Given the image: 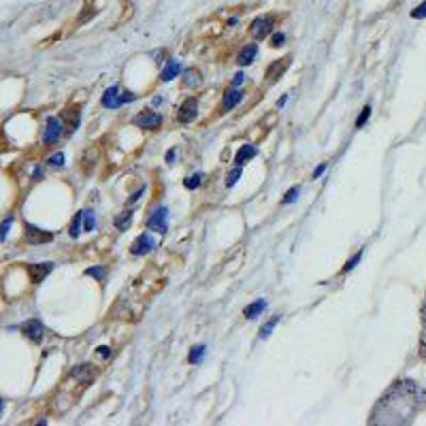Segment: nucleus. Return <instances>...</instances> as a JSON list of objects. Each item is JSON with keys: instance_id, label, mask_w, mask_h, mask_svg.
Returning <instances> with one entry per match:
<instances>
[{"instance_id": "15", "label": "nucleus", "mask_w": 426, "mask_h": 426, "mask_svg": "<svg viewBox=\"0 0 426 426\" xmlns=\"http://www.w3.org/2000/svg\"><path fill=\"white\" fill-rule=\"evenodd\" d=\"M254 156H256V147H254V145H249V143L243 145V147L237 151V156H235V164H237V166H243L245 162H247L249 158H254Z\"/></svg>"}, {"instance_id": "41", "label": "nucleus", "mask_w": 426, "mask_h": 426, "mask_svg": "<svg viewBox=\"0 0 426 426\" xmlns=\"http://www.w3.org/2000/svg\"><path fill=\"white\" fill-rule=\"evenodd\" d=\"M2 407H4V403H2V401H0V413H2Z\"/></svg>"}, {"instance_id": "10", "label": "nucleus", "mask_w": 426, "mask_h": 426, "mask_svg": "<svg viewBox=\"0 0 426 426\" xmlns=\"http://www.w3.org/2000/svg\"><path fill=\"white\" fill-rule=\"evenodd\" d=\"M151 247H154V241H151V237L147 235V232H143V235H139L137 239H134L130 252H132L134 256H143V254L151 252Z\"/></svg>"}, {"instance_id": "3", "label": "nucleus", "mask_w": 426, "mask_h": 426, "mask_svg": "<svg viewBox=\"0 0 426 426\" xmlns=\"http://www.w3.org/2000/svg\"><path fill=\"white\" fill-rule=\"evenodd\" d=\"M134 124H137L139 128L156 130V128H160V124H162V115L154 113V111H143V113H139L137 118H134Z\"/></svg>"}, {"instance_id": "14", "label": "nucleus", "mask_w": 426, "mask_h": 426, "mask_svg": "<svg viewBox=\"0 0 426 426\" xmlns=\"http://www.w3.org/2000/svg\"><path fill=\"white\" fill-rule=\"evenodd\" d=\"M241 98H243V92H239L237 87H230V90L224 94V101H222V111H230V109H235L237 104L241 102Z\"/></svg>"}, {"instance_id": "36", "label": "nucleus", "mask_w": 426, "mask_h": 426, "mask_svg": "<svg viewBox=\"0 0 426 426\" xmlns=\"http://www.w3.org/2000/svg\"><path fill=\"white\" fill-rule=\"evenodd\" d=\"M243 79H245V75H243V73H237V75H235V81H232V87L241 85V83H243Z\"/></svg>"}, {"instance_id": "24", "label": "nucleus", "mask_w": 426, "mask_h": 426, "mask_svg": "<svg viewBox=\"0 0 426 426\" xmlns=\"http://www.w3.org/2000/svg\"><path fill=\"white\" fill-rule=\"evenodd\" d=\"M277 322H279V316H275V318H273L268 324H264V326H262V328H260V339H264V337H268V335H271V330L275 328V324H277Z\"/></svg>"}, {"instance_id": "2", "label": "nucleus", "mask_w": 426, "mask_h": 426, "mask_svg": "<svg viewBox=\"0 0 426 426\" xmlns=\"http://www.w3.org/2000/svg\"><path fill=\"white\" fill-rule=\"evenodd\" d=\"M290 64H292V58L285 56V58H279V60H275L271 64V66L266 68V79L271 81V83H275V81L279 77H284V73L290 68Z\"/></svg>"}, {"instance_id": "16", "label": "nucleus", "mask_w": 426, "mask_h": 426, "mask_svg": "<svg viewBox=\"0 0 426 426\" xmlns=\"http://www.w3.org/2000/svg\"><path fill=\"white\" fill-rule=\"evenodd\" d=\"M79 120H81V113L77 109H68L66 113H64V122H62V126H66V130L68 132H73L75 128L79 126Z\"/></svg>"}, {"instance_id": "33", "label": "nucleus", "mask_w": 426, "mask_h": 426, "mask_svg": "<svg viewBox=\"0 0 426 426\" xmlns=\"http://www.w3.org/2000/svg\"><path fill=\"white\" fill-rule=\"evenodd\" d=\"M83 218H85V230L94 228V213H92V211H83Z\"/></svg>"}, {"instance_id": "18", "label": "nucleus", "mask_w": 426, "mask_h": 426, "mask_svg": "<svg viewBox=\"0 0 426 426\" xmlns=\"http://www.w3.org/2000/svg\"><path fill=\"white\" fill-rule=\"evenodd\" d=\"M266 309V301L264 299H260V301H256V303H252L249 307H245V318H258L262 311Z\"/></svg>"}, {"instance_id": "40", "label": "nucleus", "mask_w": 426, "mask_h": 426, "mask_svg": "<svg viewBox=\"0 0 426 426\" xmlns=\"http://www.w3.org/2000/svg\"><path fill=\"white\" fill-rule=\"evenodd\" d=\"M166 160H168V162H173V160H175V149H171V151L166 154Z\"/></svg>"}, {"instance_id": "38", "label": "nucleus", "mask_w": 426, "mask_h": 426, "mask_svg": "<svg viewBox=\"0 0 426 426\" xmlns=\"http://www.w3.org/2000/svg\"><path fill=\"white\" fill-rule=\"evenodd\" d=\"M285 102H288V96H285V94H284V96H282V98H279V101H277V107H284V104H285Z\"/></svg>"}, {"instance_id": "4", "label": "nucleus", "mask_w": 426, "mask_h": 426, "mask_svg": "<svg viewBox=\"0 0 426 426\" xmlns=\"http://www.w3.org/2000/svg\"><path fill=\"white\" fill-rule=\"evenodd\" d=\"M166 215H168L166 207H158L147 218V228L156 230V232H166V228H168V226H166Z\"/></svg>"}, {"instance_id": "27", "label": "nucleus", "mask_w": 426, "mask_h": 426, "mask_svg": "<svg viewBox=\"0 0 426 426\" xmlns=\"http://www.w3.org/2000/svg\"><path fill=\"white\" fill-rule=\"evenodd\" d=\"M299 192H301L299 188H292V190H288V194L284 196V201H282V203H284V205H290V203H294V201H296V196H299Z\"/></svg>"}, {"instance_id": "26", "label": "nucleus", "mask_w": 426, "mask_h": 426, "mask_svg": "<svg viewBox=\"0 0 426 426\" xmlns=\"http://www.w3.org/2000/svg\"><path fill=\"white\" fill-rule=\"evenodd\" d=\"M284 43H285V34L284 32H275L271 37V45H273V47H282Z\"/></svg>"}, {"instance_id": "6", "label": "nucleus", "mask_w": 426, "mask_h": 426, "mask_svg": "<svg viewBox=\"0 0 426 426\" xmlns=\"http://www.w3.org/2000/svg\"><path fill=\"white\" fill-rule=\"evenodd\" d=\"M54 264L51 262H39V264H28V275H30L32 284H41L45 277L51 273Z\"/></svg>"}, {"instance_id": "39", "label": "nucleus", "mask_w": 426, "mask_h": 426, "mask_svg": "<svg viewBox=\"0 0 426 426\" xmlns=\"http://www.w3.org/2000/svg\"><path fill=\"white\" fill-rule=\"evenodd\" d=\"M98 352H101V356L107 358V356H109V347H98Z\"/></svg>"}, {"instance_id": "5", "label": "nucleus", "mask_w": 426, "mask_h": 426, "mask_svg": "<svg viewBox=\"0 0 426 426\" xmlns=\"http://www.w3.org/2000/svg\"><path fill=\"white\" fill-rule=\"evenodd\" d=\"M196 115H198V101H196V98H188V101L179 107L177 120L182 122V124H190Z\"/></svg>"}, {"instance_id": "34", "label": "nucleus", "mask_w": 426, "mask_h": 426, "mask_svg": "<svg viewBox=\"0 0 426 426\" xmlns=\"http://www.w3.org/2000/svg\"><path fill=\"white\" fill-rule=\"evenodd\" d=\"M358 260H360V254H356L354 258H349L347 262H345V266H343V271H352V268L358 264Z\"/></svg>"}, {"instance_id": "9", "label": "nucleus", "mask_w": 426, "mask_h": 426, "mask_svg": "<svg viewBox=\"0 0 426 426\" xmlns=\"http://www.w3.org/2000/svg\"><path fill=\"white\" fill-rule=\"evenodd\" d=\"M62 132V122L58 118H49L47 120V128H45V137H43V143L45 145H51L58 141V137H60Z\"/></svg>"}, {"instance_id": "32", "label": "nucleus", "mask_w": 426, "mask_h": 426, "mask_svg": "<svg viewBox=\"0 0 426 426\" xmlns=\"http://www.w3.org/2000/svg\"><path fill=\"white\" fill-rule=\"evenodd\" d=\"M411 17H416V20H422V17H426V2H422L418 9H413Z\"/></svg>"}, {"instance_id": "20", "label": "nucleus", "mask_w": 426, "mask_h": 426, "mask_svg": "<svg viewBox=\"0 0 426 426\" xmlns=\"http://www.w3.org/2000/svg\"><path fill=\"white\" fill-rule=\"evenodd\" d=\"M130 222H132V211L130 209H126V211H122L118 218H115L113 224H115V228L118 230H126L128 226H130Z\"/></svg>"}, {"instance_id": "28", "label": "nucleus", "mask_w": 426, "mask_h": 426, "mask_svg": "<svg viewBox=\"0 0 426 426\" xmlns=\"http://www.w3.org/2000/svg\"><path fill=\"white\" fill-rule=\"evenodd\" d=\"M47 162H49L51 166H64V154H62V151H58V154L51 156Z\"/></svg>"}, {"instance_id": "22", "label": "nucleus", "mask_w": 426, "mask_h": 426, "mask_svg": "<svg viewBox=\"0 0 426 426\" xmlns=\"http://www.w3.org/2000/svg\"><path fill=\"white\" fill-rule=\"evenodd\" d=\"M203 354H205V345H196V347H192V352H190V356H188V360L192 365L194 363H198V360L203 358Z\"/></svg>"}, {"instance_id": "25", "label": "nucleus", "mask_w": 426, "mask_h": 426, "mask_svg": "<svg viewBox=\"0 0 426 426\" xmlns=\"http://www.w3.org/2000/svg\"><path fill=\"white\" fill-rule=\"evenodd\" d=\"M201 182H203V175H201V173H198V175H192V177L185 179V188H188V190H194L196 185H201Z\"/></svg>"}, {"instance_id": "30", "label": "nucleus", "mask_w": 426, "mask_h": 426, "mask_svg": "<svg viewBox=\"0 0 426 426\" xmlns=\"http://www.w3.org/2000/svg\"><path fill=\"white\" fill-rule=\"evenodd\" d=\"M11 224H13V218H7L2 224H0V239H7V232L11 228Z\"/></svg>"}, {"instance_id": "1", "label": "nucleus", "mask_w": 426, "mask_h": 426, "mask_svg": "<svg viewBox=\"0 0 426 426\" xmlns=\"http://www.w3.org/2000/svg\"><path fill=\"white\" fill-rule=\"evenodd\" d=\"M273 17L271 15H260L256 17V20L252 21V26H249V32H252L254 39H266V34L273 32Z\"/></svg>"}, {"instance_id": "37", "label": "nucleus", "mask_w": 426, "mask_h": 426, "mask_svg": "<svg viewBox=\"0 0 426 426\" xmlns=\"http://www.w3.org/2000/svg\"><path fill=\"white\" fill-rule=\"evenodd\" d=\"M324 171H326V164H322V166H318V168H316V171H313V179H318V177H320V175H322Z\"/></svg>"}, {"instance_id": "7", "label": "nucleus", "mask_w": 426, "mask_h": 426, "mask_svg": "<svg viewBox=\"0 0 426 426\" xmlns=\"http://www.w3.org/2000/svg\"><path fill=\"white\" fill-rule=\"evenodd\" d=\"M21 330H24V335L34 343H39L45 335V328H43V324H41V320H28V322L21 326Z\"/></svg>"}, {"instance_id": "12", "label": "nucleus", "mask_w": 426, "mask_h": 426, "mask_svg": "<svg viewBox=\"0 0 426 426\" xmlns=\"http://www.w3.org/2000/svg\"><path fill=\"white\" fill-rule=\"evenodd\" d=\"M256 54H258V45H256V43L245 45V47L239 51V56H237V64H239V66H247V64L254 62Z\"/></svg>"}, {"instance_id": "21", "label": "nucleus", "mask_w": 426, "mask_h": 426, "mask_svg": "<svg viewBox=\"0 0 426 426\" xmlns=\"http://www.w3.org/2000/svg\"><path fill=\"white\" fill-rule=\"evenodd\" d=\"M179 73H182V66H179L177 62H168L166 68H164V71H162V75H160V79H162V81H171L173 77H177Z\"/></svg>"}, {"instance_id": "31", "label": "nucleus", "mask_w": 426, "mask_h": 426, "mask_svg": "<svg viewBox=\"0 0 426 426\" xmlns=\"http://www.w3.org/2000/svg\"><path fill=\"white\" fill-rule=\"evenodd\" d=\"M369 115H371V107H365V109H363V113H360V118L356 120V128L365 126V122L369 120Z\"/></svg>"}, {"instance_id": "23", "label": "nucleus", "mask_w": 426, "mask_h": 426, "mask_svg": "<svg viewBox=\"0 0 426 426\" xmlns=\"http://www.w3.org/2000/svg\"><path fill=\"white\" fill-rule=\"evenodd\" d=\"M81 220H83V213H77L71 222V237H79V228H81Z\"/></svg>"}, {"instance_id": "35", "label": "nucleus", "mask_w": 426, "mask_h": 426, "mask_svg": "<svg viewBox=\"0 0 426 426\" xmlns=\"http://www.w3.org/2000/svg\"><path fill=\"white\" fill-rule=\"evenodd\" d=\"M87 275H92V277H96V279H101L102 275H104V271L101 266H96V268H87Z\"/></svg>"}, {"instance_id": "13", "label": "nucleus", "mask_w": 426, "mask_h": 426, "mask_svg": "<svg viewBox=\"0 0 426 426\" xmlns=\"http://www.w3.org/2000/svg\"><path fill=\"white\" fill-rule=\"evenodd\" d=\"M102 104H104L107 109H118V107H122V104H124V102H122V96H120V90H118L115 85L109 87V90L102 94Z\"/></svg>"}, {"instance_id": "17", "label": "nucleus", "mask_w": 426, "mask_h": 426, "mask_svg": "<svg viewBox=\"0 0 426 426\" xmlns=\"http://www.w3.org/2000/svg\"><path fill=\"white\" fill-rule=\"evenodd\" d=\"M96 160H98V149H96V145H94V147H90L83 154V158H81V168H83L85 173H90L92 166L96 164Z\"/></svg>"}, {"instance_id": "8", "label": "nucleus", "mask_w": 426, "mask_h": 426, "mask_svg": "<svg viewBox=\"0 0 426 426\" xmlns=\"http://www.w3.org/2000/svg\"><path fill=\"white\" fill-rule=\"evenodd\" d=\"M26 239L30 245H41V243H49L51 239H54V235L51 232H45L41 228H34V226L26 224Z\"/></svg>"}, {"instance_id": "29", "label": "nucleus", "mask_w": 426, "mask_h": 426, "mask_svg": "<svg viewBox=\"0 0 426 426\" xmlns=\"http://www.w3.org/2000/svg\"><path fill=\"white\" fill-rule=\"evenodd\" d=\"M241 177V166H237L235 171H232L230 175H228V182H226V185H228V188H232V185L237 183V179Z\"/></svg>"}, {"instance_id": "19", "label": "nucleus", "mask_w": 426, "mask_h": 426, "mask_svg": "<svg viewBox=\"0 0 426 426\" xmlns=\"http://www.w3.org/2000/svg\"><path fill=\"white\" fill-rule=\"evenodd\" d=\"M201 81H203V77L196 68H188V71H185V77H183L185 87H196V85H201Z\"/></svg>"}, {"instance_id": "11", "label": "nucleus", "mask_w": 426, "mask_h": 426, "mask_svg": "<svg viewBox=\"0 0 426 426\" xmlns=\"http://www.w3.org/2000/svg\"><path fill=\"white\" fill-rule=\"evenodd\" d=\"M73 377L79 379L81 384H92L96 377V369L92 365H79L73 369Z\"/></svg>"}]
</instances>
